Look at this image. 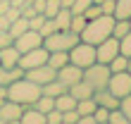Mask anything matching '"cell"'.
<instances>
[{
	"mask_svg": "<svg viewBox=\"0 0 131 124\" xmlns=\"http://www.w3.org/2000/svg\"><path fill=\"white\" fill-rule=\"evenodd\" d=\"M0 29H5V31L10 29V19H7V17H5L3 12H0Z\"/></svg>",
	"mask_w": 131,
	"mask_h": 124,
	"instance_id": "cell-43",
	"label": "cell"
},
{
	"mask_svg": "<svg viewBox=\"0 0 131 124\" xmlns=\"http://www.w3.org/2000/svg\"><path fill=\"white\" fill-rule=\"evenodd\" d=\"M26 29H29V19H26V17H17V19H12V22H10V29H7V31H10V36H12V38H17V36L24 34Z\"/></svg>",
	"mask_w": 131,
	"mask_h": 124,
	"instance_id": "cell-21",
	"label": "cell"
},
{
	"mask_svg": "<svg viewBox=\"0 0 131 124\" xmlns=\"http://www.w3.org/2000/svg\"><path fill=\"white\" fill-rule=\"evenodd\" d=\"M114 55H119V38L117 36H107L105 41H100L95 45V57H98V62H103V65H107Z\"/></svg>",
	"mask_w": 131,
	"mask_h": 124,
	"instance_id": "cell-8",
	"label": "cell"
},
{
	"mask_svg": "<svg viewBox=\"0 0 131 124\" xmlns=\"http://www.w3.org/2000/svg\"><path fill=\"white\" fill-rule=\"evenodd\" d=\"M55 107L60 112H67V110H76V98L72 96V93H60V96H55Z\"/></svg>",
	"mask_w": 131,
	"mask_h": 124,
	"instance_id": "cell-18",
	"label": "cell"
},
{
	"mask_svg": "<svg viewBox=\"0 0 131 124\" xmlns=\"http://www.w3.org/2000/svg\"><path fill=\"white\" fill-rule=\"evenodd\" d=\"M107 91L112 96H117L119 100L131 93V74L129 72H112L110 81H107Z\"/></svg>",
	"mask_w": 131,
	"mask_h": 124,
	"instance_id": "cell-6",
	"label": "cell"
},
{
	"mask_svg": "<svg viewBox=\"0 0 131 124\" xmlns=\"http://www.w3.org/2000/svg\"><path fill=\"white\" fill-rule=\"evenodd\" d=\"M119 53H122V55H126V57H131V31H129L126 36L119 38Z\"/></svg>",
	"mask_w": 131,
	"mask_h": 124,
	"instance_id": "cell-31",
	"label": "cell"
},
{
	"mask_svg": "<svg viewBox=\"0 0 131 124\" xmlns=\"http://www.w3.org/2000/svg\"><path fill=\"white\" fill-rule=\"evenodd\" d=\"M45 124H62V112L57 107H52L50 112H45Z\"/></svg>",
	"mask_w": 131,
	"mask_h": 124,
	"instance_id": "cell-34",
	"label": "cell"
},
{
	"mask_svg": "<svg viewBox=\"0 0 131 124\" xmlns=\"http://www.w3.org/2000/svg\"><path fill=\"white\" fill-rule=\"evenodd\" d=\"M48 55H50V50L45 48V45H38V48H34V50L21 53L17 65L26 72V69H34V67H38V65H45V62H48Z\"/></svg>",
	"mask_w": 131,
	"mask_h": 124,
	"instance_id": "cell-7",
	"label": "cell"
},
{
	"mask_svg": "<svg viewBox=\"0 0 131 124\" xmlns=\"http://www.w3.org/2000/svg\"><path fill=\"white\" fill-rule=\"evenodd\" d=\"M129 24H131V17H129Z\"/></svg>",
	"mask_w": 131,
	"mask_h": 124,
	"instance_id": "cell-49",
	"label": "cell"
},
{
	"mask_svg": "<svg viewBox=\"0 0 131 124\" xmlns=\"http://www.w3.org/2000/svg\"><path fill=\"white\" fill-rule=\"evenodd\" d=\"M129 31H131V24H129V19H114V26H112V36L122 38V36H126Z\"/></svg>",
	"mask_w": 131,
	"mask_h": 124,
	"instance_id": "cell-27",
	"label": "cell"
},
{
	"mask_svg": "<svg viewBox=\"0 0 131 124\" xmlns=\"http://www.w3.org/2000/svg\"><path fill=\"white\" fill-rule=\"evenodd\" d=\"M119 110L126 115V119H129V124H131V93H129V96H124V98L119 100Z\"/></svg>",
	"mask_w": 131,
	"mask_h": 124,
	"instance_id": "cell-35",
	"label": "cell"
},
{
	"mask_svg": "<svg viewBox=\"0 0 131 124\" xmlns=\"http://www.w3.org/2000/svg\"><path fill=\"white\" fill-rule=\"evenodd\" d=\"M5 17H7V19L12 22V19L21 17V10H17V7H12V5H10V7H7V12H5Z\"/></svg>",
	"mask_w": 131,
	"mask_h": 124,
	"instance_id": "cell-40",
	"label": "cell"
},
{
	"mask_svg": "<svg viewBox=\"0 0 131 124\" xmlns=\"http://www.w3.org/2000/svg\"><path fill=\"white\" fill-rule=\"evenodd\" d=\"M52 19H55L57 29L67 31V29H69V22H72V10H69V7H60V12H57Z\"/></svg>",
	"mask_w": 131,
	"mask_h": 124,
	"instance_id": "cell-23",
	"label": "cell"
},
{
	"mask_svg": "<svg viewBox=\"0 0 131 124\" xmlns=\"http://www.w3.org/2000/svg\"><path fill=\"white\" fill-rule=\"evenodd\" d=\"M10 5H12V7H17V10H24L26 0H10Z\"/></svg>",
	"mask_w": 131,
	"mask_h": 124,
	"instance_id": "cell-44",
	"label": "cell"
},
{
	"mask_svg": "<svg viewBox=\"0 0 131 124\" xmlns=\"http://www.w3.org/2000/svg\"><path fill=\"white\" fill-rule=\"evenodd\" d=\"M38 31H41V36H43V38H45V36H50L52 31H57V24H55V19H52V17H45L43 26L38 29Z\"/></svg>",
	"mask_w": 131,
	"mask_h": 124,
	"instance_id": "cell-30",
	"label": "cell"
},
{
	"mask_svg": "<svg viewBox=\"0 0 131 124\" xmlns=\"http://www.w3.org/2000/svg\"><path fill=\"white\" fill-rule=\"evenodd\" d=\"M79 124H95V117H93V115H81Z\"/></svg>",
	"mask_w": 131,
	"mask_h": 124,
	"instance_id": "cell-41",
	"label": "cell"
},
{
	"mask_svg": "<svg viewBox=\"0 0 131 124\" xmlns=\"http://www.w3.org/2000/svg\"><path fill=\"white\" fill-rule=\"evenodd\" d=\"M5 100H7V88H5V86H0V105H3Z\"/></svg>",
	"mask_w": 131,
	"mask_h": 124,
	"instance_id": "cell-45",
	"label": "cell"
},
{
	"mask_svg": "<svg viewBox=\"0 0 131 124\" xmlns=\"http://www.w3.org/2000/svg\"><path fill=\"white\" fill-rule=\"evenodd\" d=\"M34 107H36V110H41V112H50L52 107H55V98H52V96H45V93H41V96H38V100L34 103Z\"/></svg>",
	"mask_w": 131,
	"mask_h": 124,
	"instance_id": "cell-25",
	"label": "cell"
},
{
	"mask_svg": "<svg viewBox=\"0 0 131 124\" xmlns=\"http://www.w3.org/2000/svg\"><path fill=\"white\" fill-rule=\"evenodd\" d=\"M41 93H43L41 86H38L36 81L26 79V76H21V79L12 81L10 86H7V98L14 100V103H19V105H24V107L26 105H34Z\"/></svg>",
	"mask_w": 131,
	"mask_h": 124,
	"instance_id": "cell-1",
	"label": "cell"
},
{
	"mask_svg": "<svg viewBox=\"0 0 131 124\" xmlns=\"http://www.w3.org/2000/svg\"><path fill=\"white\" fill-rule=\"evenodd\" d=\"M95 100L93 98H83V100H76V112H79V117L81 115H93L95 112Z\"/></svg>",
	"mask_w": 131,
	"mask_h": 124,
	"instance_id": "cell-24",
	"label": "cell"
},
{
	"mask_svg": "<svg viewBox=\"0 0 131 124\" xmlns=\"http://www.w3.org/2000/svg\"><path fill=\"white\" fill-rule=\"evenodd\" d=\"M67 62H69V50H55V53H50V55H48V65L52 69L64 67Z\"/></svg>",
	"mask_w": 131,
	"mask_h": 124,
	"instance_id": "cell-19",
	"label": "cell"
},
{
	"mask_svg": "<svg viewBox=\"0 0 131 124\" xmlns=\"http://www.w3.org/2000/svg\"><path fill=\"white\" fill-rule=\"evenodd\" d=\"M114 7H117V0H103V3H100L103 14H112V17H114Z\"/></svg>",
	"mask_w": 131,
	"mask_h": 124,
	"instance_id": "cell-38",
	"label": "cell"
},
{
	"mask_svg": "<svg viewBox=\"0 0 131 124\" xmlns=\"http://www.w3.org/2000/svg\"><path fill=\"white\" fill-rule=\"evenodd\" d=\"M129 17H131V0H117L114 19H129Z\"/></svg>",
	"mask_w": 131,
	"mask_h": 124,
	"instance_id": "cell-26",
	"label": "cell"
},
{
	"mask_svg": "<svg viewBox=\"0 0 131 124\" xmlns=\"http://www.w3.org/2000/svg\"><path fill=\"white\" fill-rule=\"evenodd\" d=\"M62 124H79V112H76V110L62 112Z\"/></svg>",
	"mask_w": 131,
	"mask_h": 124,
	"instance_id": "cell-37",
	"label": "cell"
},
{
	"mask_svg": "<svg viewBox=\"0 0 131 124\" xmlns=\"http://www.w3.org/2000/svg\"><path fill=\"white\" fill-rule=\"evenodd\" d=\"M31 5H34V10H36V12H43V10H45V0H34Z\"/></svg>",
	"mask_w": 131,
	"mask_h": 124,
	"instance_id": "cell-42",
	"label": "cell"
},
{
	"mask_svg": "<svg viewBox=\"0 0 131 124\" xmlns=\"http://www.w3.org/2000/svg\"><path fill=\"white\" fill-rule=\"evenodd\" d=\"M21 112H24V105L14 103V100L7 98L3 105H0V124H19Z\"/></svg>",
	"mask_w": 131,
	"mask_h": 124,
	"instance_id": "cell-10",
	"label": "cell"
},
{
	"mask_svg": "<svg viewBox=\"0 0 131 124\" xmlns=\"http://www.w3.org/2000/svg\"><path fill=\"white\" fill-rule=\"evenodd\" d=\"M41 91L45 93V96H52V98H55V96H60V93H67V86L55 76L52 81H48L45 86H41Z\"/></svg>",
	"mask_w": 131,
	"mask_h": 124,
	"instance_id": "cell-20",
	"label": "cell"
},
{
	"mask_svg": "<svg viewBox=\"0 0 131 124\" xmlns=\"http://www.w3.org/2000/svg\"><path fill=\"white\" fill-rule=\"evenodd\" d=\"M107 67H110V72H129V57L119 53V55H114L107 62Z\"/></svg>",
	"mask_w": 131,
	"mask_h": 124,
	"instance_id": "cell-22",
	"label": "cell"
},
{
	"mask_svg": "<svg viewBox=\"0 0 131 124\" xmlns=\"http://www.w3.org/2000/svg\"><path fill=\"white\" fill-rule=\"evenodd\" d=\"M110 67L107 65H103V62H93L91 67H86L83 69V76L81 79L88 84L93 91H103V88H107V81H110Z\"/></svg>",
	"mask_w": 131,
	"mask_h": 124,
	"instance_id": "cell-4",
	"label": "cell"
},
{
	"mask_svg": "<svg viewBox=\"0 0 131 124\" xmlns=\"http://www.w3.org/2000/svg\"><path fill=\"white\" fill-rule=\"evenodd\" d=\"M12 45L19 53H26V50H34V48H38V45H43V36H41V31H36V29H26L21 36L14 38Z\"/></svg>",
	"mask_w": 131,
	"mask_h": 124,
	"instance_id": "cell-9",
	"label": "cell"
},
{
	"mask_svg": "<svg viewBox=\"0 0 131 124\" xmlns=\"http://www.w3.org/2000/svg\"><path fill=\"white\" fill-rule=\"evenodd\" d=\"M91 3H93V0H74L69 10H72V14H83V10H86Z\"/></svg>",
	"mask_w": 131,
	"mask_h": 124,
	"instance_id": "cell-36",
	"label": "cell"
},
{
	"mask_svg": "<svg viewBox=\"0 0 131 124\" xmlns=\"http://www.w3.org/2000/svg\"><path fill=\"white\" fill-rule=\"evenodd\" d=\"M19 124H45V112L36 110L34 105H26V107H24V112H21Z\"/></svg>",
	"mask_w": 131,
	"mask_h": 124,
	"instance_id": "cell-15",
	"label": "cell"
},
{
	"mask_svg": "<svg viewBox=\"0 0 131 124\" xmlns=\"http://www.w3.org/2000/svg\"><path fill=\"white\" fill-rule=\"evenodd\" d=\"M93 3H95V5H100V3H103V0H93Z\"/></svg>",
	"mask_w": 131,
	"mask_h": 124,
	"instance_id": "cell-47",
	"label": "cell"
},
{
	"mask_svg": "<svg viewBox=\"0 0 131 124\" xmlns=\"http://www.w3.org/2000/svg\"><path fill=\"white\" fill-rule=\"evenodd\" d=\"M19 55L21 53L14 48V45H5V48H0V65L3 67H17Z\"/></svg>",
	"mask_w": 131,
	"mask_h": 124,
	"instance_id": "cell-16",
	"label": "cell"
},
{
	"mask_svg": "<svg viewBox=\"0 0 131 124\" xmlns=\"http://www.w3.org/2000/svg\"><path fill=\"white\" fill-rule=\"evenodd\" d=\"M93 100H95V105L107 107V110H114V107H119V98H117V96H112L107 88L95 91V93H93Z\"/></svg>",
	"mask_w": 131,
	"mask_h": 124,
	"instance_id": "cell-13",
	"label": "cell"
},
{
	"mask_svg": "<svg viewBox=\"0 0 131 124\" xmlns=\"http://www.w3.org/2000/svg\"><path fill=\"white\" fill-rule=\"evenodd\" d=\"M24 76V69H21L19 65L17 67H3L0 65V86H10L12 81H17V79H21Z\"/></svg>",
	"mask_w": 131,
	"mask_h": 124,
	"instance_id": "cell-14",
	"label": "cell"
},
{
	"mask_svg": "<svg viewBox=\"0 0 131 124\" xmlns=\"http://www.w3.org/2000/svg\"><path fill=\"white\" fill-rule=\"evenodd\" d=\"M67 91L72 93V96H74L76 100H83V98H93V93H95V91L91 88L86 81H83V79H81V81H76V84H72V86H69Z\"/></svg>",
	"mask_w": 131,
	"mask_h": 124,
	"instance_id": "cell-17",
	"label": "cell"
},
{
	"mask_svg": "<svg viewBox=\"0 0 131 124\" xmlns=\"http://www.w3.org/2000/svg\"><path fill=\"white\" fill-rule=\"evenodd\" d=\"M107 124H129L126 115L119 110V107H114V110H110V119H107Z\"/></svg>",
	"mask_w": 131,
	"mask_h": 124,
	"instance_id": "cell-29",
	"label": "cell"
},
{
	"mask_svg": "<svg viewBox=\"0 0 131 124\" xmlns=\"http://www.w3.org/2000/svg\"><path fill=\"white\" fill-rule=\"evenodd\" d=\"M79 41H81L79 34H74V31H69V29H67V31L57 29V31H52L50 36L43 38V45H45L50 53H55V50H69V48H74Z\"/></svg>",
	"mask_w": 131,
	"mask_h": 124,
	"instance_id": "cell-3",
	"label": "cell"
},
{
	"mask_svg": "<svg viewBox=\"0 0 131 124\" xmlns=\"http://www.w3.org/2000/svg\"><path fill=\"white\" fill-rule=\"evenodd\" d=\"M129 74H131V57H129Z\"/></svg>",
	"mask_w": 131,
	"mask_h": 124,
	"instance_id": "cell-46",
	"label": "cell"
},
{
	"mask_svg": "<svg viewBox=\"0 0 131 124\" xmlns=\"http://www.w3.org/2000/svg\"><path fill=\"white\" fill-rule=\"evenodd\" d=\"M57 12H60V0H45V10H43L45 17H55Z\"/></svg>",
	"mask_w": 131,
	"mask_h": 124,
	"instance_id": "cell-33",
	"label": "cell"
},
{
	"mask_svg": "<svg viewBox=\"0 0 131 124\" xmlns=\"http://www.w3.org/2000/svg\"><path fill=\"white\" fill-rule=\"evenodd\" d=\"M69 62L76 65V67H81V69L91 67L93 62H98V57H95V45H91L86 41H79L74 48H69Z\"/></svg>",
	"mask_w": 131,
	"mask_h": 124,
	"instance_id": "cell-5",
	"label": "cell"
},
{
	"mask_svg": "<svg viewBox=\"0 0 131 124\" xmlns=\"http://www.w3.org/2000/svg\"><path fill=\"white\" fill-rule=\"evenodd\" d=\"M12 43H14V38L10 36V31L0 29V48H5V45H12Z\"/></svg>",
	"mask_w": 131,
	"mask_h": 124,
	"instance_id": "cell-39",
	"label": "cell"
},
{
	"mask_svg": "<svg viewBox=\"0 0 131 124\" xmlns=\"http://www.w3.org/2000/svg\"><path fill=\"white\" fill-rule=\"evenodd\" d=\"M112 26H114L112 14H100L95 19H88L83 31H81V41H86L91 45H98L100 41H105L107 36H112Z\"/></svg>",
	"mask_w": 131,
	"mask_h": 124,
	"instance_id": "cell-2",
	"label": "cell"
},
{
	"mask_svg": "<svg viewBox=\"0 0 131 124\" xmlns=\"http://www.w3.org/2000/svg\"><path fill=\"white\" fill-rule=\"evenodd\" d=\"M81 76H83V69H81V67H76V65H72V62H67L64 67H60V69H57V79L62 81L67 88L72 86V84L81 81Z\"/></svg>",
	"mask_w": 131,
	"mask_h": 124,
	"instance_id": "cell-12",
	"label": "cell"
},
{
	"mask_svg": "<svg viewBox=\"0 0 131 124\" xmlns=\"http://www.w3.org/2000/svg\"><path fill=\"white\" fill-rule=\"evenodd\" d=\"M86 17L83 14H72V22H69V31H74V34H79L81 36V31H83V26H86Z\"/></svg>",
	"mask_w": 131,
	"mask_h": 124,
	"instance_id": "cell-28",
	"label": "cell"
},
{
	"mask_svg": "<svg viewBox=\"0 0 131 124\" xmlns=\"http://www.w3.org/2000/svg\"><path fill=\"white\" fill-rule=\"evenodd\" d=\"M24 76H26V79H31V81H36L38 86H45L48 81H52V79L57 76V69H52L48 62H45V65H38V67H34V69H26Z\"/></svg>",
	"mask_w": 131,
	"mask_h": 124,
	"instance_id": "cell-11",
	"label": "cell"
},
{
	"mask_svg": "<svg viewBox=\"0 0 131 124\" xmlns=\"http://www.w3.org/2000/svg\"><path fill=\"white\" fill-rule=\"evenodd\" d=\"M93 117H95V124H107V119H110V110L107 107H95V112H93Z\"/></svg>",
	"mask_w": 131,
	"mask_h": 124,
	"instance_id": "cell-32",
	"label": "cell"
},
{
	"mask_svg": "<svg viewBox=\"0 0 131 124\" xmlns=\"http://www.w3.org/2000/svg\"><path fill=\"white\" fill-rule=\"evenodd\" d=\"M26 3H34V0H26Z\"/></svg>",
	"mask_w": 131,
	"mask_h": 124,
	"instance_id": "cell-48",
	"label": "cell"
}]
</instances>
